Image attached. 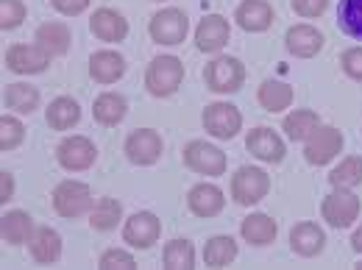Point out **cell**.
Masks as SVG:
<instances>
[{
    "label": "cell",
    "instance_id": "cell-1",
    "mask_svg": "<svg viewBox=\"0 0 362 270\" xmlns=\"http://www.w3.org/2000/svg\"><path fill=\"white\" fill-rule=\"evenodd\" d=\"M181 81H184V64L176 56H156L145 73V87L156 98L173 95L181 87Z\"/></svg>",
    "mask_w": 362,
    "mask_h": 270
},
{
    "label": "cell",
    "instance_id": "cell-2",
    "mask_svg": "<svg viewBox=\"0 0 362 270\" xmlns=\"http://www.w3.org/2000/svg\"><path fill=\"white\" fill-rule=\"evenodd\" d=\"M204 81L212 92H237L245 81V67L234 56H218L215 61L206 64Z\"/></svg>",
    "mask_w": 362,
    "mask_h": 270
},
{
    "label": "cell",
    "instance_id": "cell-3",
    "mask_svg": "<svg viewBox=\"0 0 362 270\" xmlns=\"http://www.w3.org/2000/svg\"><path fill=\"white\" fill-rule=\"evenodd\" d=\"M268 189H271V179L259 168H240L231 179V198L243 206L259 204L268 195Z\"/></svg>",
    "mask_w": 362,
    "mask_h": 270
},
{
    "label": "cell",
    "instance_id": "cell-4",
    "mask_svg": "<svg viewBox=\"0 0 362 270\" xmlns=\"http://www.w3.org/2000/svg\"><path fill=\"white\" fill-rule=\"evenodd\" d=\"M184 165L201 176H223L226 173V153L209 142H189L184 148Z\"/></svg>",
    "mask_w": 362,
    "mask_h": 270
},
{
    "label": "cell",
    "instance_id": "cell-5",
    "mask_svg": "<svg viewBox=\"0 0 362 270\" xmlns=\"http://www.w3.org/2000/svg\"><path fill=\"white\" fill-rule=\"evenodd\" d=\"M326 223H332L334 228H346L357 221L360 215V198L351 192V189H337L332 195L323 198V206H320Z\"/></svg>",
    "mask_w": 362,
    "mask_h": 270
},
{
    "label": "cell",
    "instance_id": "cell-6",
    "mask_svg": "<svg viewBox=\"0 0 362 270\" xmlns=\"http://www.w3.org/2000/svg\"><path fill=\"white\" fill-rule=\"evenodd\" d=\"M92 195L90 187L81 184V181H62L56 189H53V206L62 218H78L90 209Z\"/></svg>",
    "mask_w": 362,
    "mask_h": 270
},
{
    "label": "cell",
    "instance_id": "cell-7",
    "mask_svg": "<svg viewBox=\"0 0 362 270\" xmlns=\"http://www.w3.org/2000/svg\"><path fill=\"white\" fill-rule=\"evenodd\" d=\"M343 148V134L334 126H317L313 134L307 136L304 156L310 165H326L332 162Z\"/></svg>",
    "mask_w": 362,
    "mask_h": 270
},
{
    "label": "cell",
    "instance_id": "cell-8",
    "mask_svg": "<svg viewBox=\"0 0 362 270\" xmlns=\"http://www.w3.org/2000/svg\"><path fill=\"white\" fill-rule=\"evenodd\" d=\"M151 37L159 45H181L187 37V14L181 8H162L151 20Z\"/></svg>",
    "mask_w": 362,
    "mask_h": 270
},
{
    "label": "cell",
    "instance_id": "cell-9",
    "mask_svg": "<svg viewBox=\"0 0 362 270\" xmlns=\"http://www.w3.org/2000/svg\"><path fill=\"white\" fill-rule=\"evenodd\" d=\"M204 126H206L209 134L218 136V139H231L243 126V115L231 103H212L204 112Z\"/></svg>",
    "mask_w": 362,
    "mask_h": 270
},
{
    "label": "cell",
    "instance_id": "cell-10",
    "mask_svg": "<svg viewBox=\"0 0 362 270\" xmlns=\"http://www.w3.org/2000/svg\"><path fill=\"white\" fill-rule=\"evenodd\" d=\"M56 156H59V165L64 170H87V168H92L98 153H95V145L87 136H67L59 145Z\"/></svg>",
    "mask_w": 362,
    "mask_h": 270
},
{
    "label": "cell",
    "instance_id": "cell-11",
    "mask_svg": "<svg viewBox=\"0 0 362 270\" xmlns=\"http://www.w3.org/2000/svg\"><path fill=\"white\" fill-rule=\"evenodd\" d=\"M126 153L134 165H153L162 156V136L153 129H136L126 139Z\"/></svg>",
    "mask_w": 362,
    "mask_h": 270
},
{
    "label": "cell",
    "instance_id": "cell-12",
    "mask_svg": "<svg viewBox=\"0 0 362 270\" xmlns=\"http://www.w3.org/2000/svg\"><path fill=\"white\" fill-rule=\"evenodd\" d=\"M50 61V53L42 45H11L6 50V64L14 73H42Z\"/></svg>",
    "mask_w": 362,
    "mask_h": 270
},
{
    "label": "cell",
    "instance_id": "cell-13",
    "mask_svg": "<svg viewBox=\"0 0 362 270\" xmlns=\"http://www.w3.org/2000/svg\"><path fill=\"white\" fill-rule=\"evenodd\" d=\"M159 234H162V223L151 212H136V215H132L126 228H123L126 242L134 245V248H151L159 240Z\"/></svg>",
    "mask_w": 362,
    "mask_h": 270
},
{
    "label": "cell",
    "instance_id": "cell-14",
    "mask_svg": "<svg viewBox=\"0 0 362 270\" xmlns=\"http://www.w3.org/2000/svg\"><path fill=\"white\" fill-rule=\"evenodd\" d=\"M245 148H248L257 159H262V162L279 165V162L284 159V142L279 139V134H276L273 129H265V126L251 129V134L245 139Z\"/></svg>",
    "mask_w": 362,
    "mask_h": 270
},
{
    "label": "cell",
    "instance_id": "cell-15",
    "mask_svg": "<svg viewBox=\"0 0 362 270\" xmlns=\"http://www.w3.org/2000/svg\"><path fill=\"white\" fill-rule=\"evenodd\" d=\"M92 34L103 42H123L129 34V23L123 14H117L115 8H98L90 20Z\"/></svg>",
    "mask_w": 362,
    "mask_h": 270
},
{
    "label": "cell",
    "instance_id": "cell-16",
    "mask_svg": "<svg viewBox=\"0 0 362 270\" xmlns=\"http://www.w3.org/2000/svg\"><path fill=\"white\" fill-rule=\"evenodd\" d=\"M231 31H228V23L221 14H206L195 31V45L204 53H215L228 42Z\"/></svg>",
    "mask_w": 362,
    "mask_h": 270
},
{
    "label": "cell",
    "instance_id": "cell-17",
    "mask_svg": "<svg viewBox=\"0 0 362 270\" xmlns=\"http://www.w3.org/2000/svg\"><path fill=\"white\" fill-rule=\"evenodd\" d=\"M187 204H189V209L198 218H215V215L223 212L226 201H223L221 187H215V184H195L189 189V195H187Z\"/></svg>",
    "mask_w": 362,
    "mask_h": 270
},
{
    "label": "cell",
    "instance_id": "cell-18",
    "mask_svg": "<svg viewBox=\"0 0 362 270\" xmlns=\"http://www.w3.org/2000/svg\"><path fill=\"white\" fill-rule=\"evenodd\" d=\"M126 73V59L115 50H98L90 59V76L98 84H115Z\"/></svg>",
    "mask_w": 362,
    "mask_h": 270
},
{
    "label": "cell",
    "instance_id": "cell-19",
    "mask_svg": "<svg viewBox=\"0 0 362 270\" xmlns=\"http://www.w3.org/2000/svg\"><path fill=\"white\" fill-rule=\"evenodd\" d=\"M234 17L245 31H265L273 23V8L265 0H243Z\"/></svg>",
    "mask_w": 362,
    "mask_h": 270
},
{
    "label": "cell",
    "instance_id": "cell-20",
    "mask_svg": "<svg viewBox=\"0 0 362 270\" xmlns=\"http://www.w3.org/2000/svg\"><path fill=\"white\" fill-rule=\"evenodd\" d=\"M284 42H287L290 53H296L301 59H310V56H315L317 50L323 47V34L317 28H313V25H293L287 31Z\"/></svg>",
    "mask_w": 362,
    "mask_h": 270
},
{
    "label": "cell",
    "instance_id": "cell-21",
    "mask_svg": "<svg viewBox=\"0 0 362 270\" xmlns=\"http://www.w3.org/2000/svg\"><path fill=\"white\" fill-rule=\"evenodd\" d=\"M323 242H326V237H323V231L315 223H296L293 231H290V245L301 257H315V254H320L323 251Z\"/></svg>",
    "mask_w": 362,
    "mask_h": 270
},
{
    "label": "cell",
    "instance_id": "cell-22",
    "mask_svg": "<svg viewBox=\"0 0 362 270\" xmlns=\"http://www.w3.org/2000/svg\"><path fill=\"white\" fill-rule=\"evenodd\" d=\"M28 245H31V257H34L37 262H42V265L56 262L59 254H62V237H59L53 228H37V231L31 234Z\"/></svg>",
    "mask_w": 362,
    "mask_h": 270
},
{
    "label": "cell",
    "instance_id": "cell-23",
    "mask_svg": "<svg viewBox=\"0 0 362 270\" xmlns=\"http://www.w3.org/2000/svg\"><path fill=\"white\" fill-rule=\"evenodd\" d=\"M92 115L100 126H117L123 117H126V98L117 95V92H103L95 106H92Z\"/></svg>",
    "mask_w": 362,
    "mask_h": 270
},
{
    "label": "cell",
    "instance_id": "cell-24",
    "mask_svg": "<svg viewBox=\"0 0 362 270\" xmlns=\"http://www.w3.org/2000/svg\"><path fill=\"white\" fill-rule=\"evenodd\" d=\"M81 120V109L73 98H56L47 106V126L56 131H67Z\"/></svg>",
    "mask_w": 362,
    "mask_h": 270
},
{
    "label": "cell",
    "instance_id": "cell-25",
    "mask_svg": "<svg viewBox=\"0 0 362 270\" xmlns=\"http://www.w3.org/2000/svg\"><path fill=\"white\" fill-rule=\"evenodd\" d=\"M34 223H31V218L25 215V212H6L3 215V221H0V231H3V240L8 242V245H23L25 240H31V231Z\"/></svg>",
    "mask_w": 362,
    "mask_h": 270
},
{
    "label": "cell",
    "instance_id": "cell-26",
    "mask_svg": "<svg viewBox=\"0 0 362 270\" xmlns=\"http://www.w3.org/2000/svg\"><path fill=\"white\" fill-rule=\"evenodd\" d=\"M37 45H42L50 56H62L70 47V28L64 23H45L37 31Z\"/></svg>",
    "mask_w": 362,
    "mask_h": 270
},
{
    "label": "cell",
    "instance_id": "cell-27",
    "mask_svg": "<svg viewBox=\"0 0 362 270\" xmlns=\"http://www.w3.org/2000/svg\"><path fill=\"white\" fill-rule=\"evenodd\" d=\"M243 240L251 245H268L276 240V223L268 215H251L243 221Z\"/></svg>",
    "mask_w": 362,
    "mask_h": 270
},
{
    "label": "cell",
    "instance_id": "cell-28",
    "mask_svg": "<svg viewBox=\"0 0 362 270\" xmlns=\"http://www.w3.org/2000/svg\"><path fill=\"white\" fill-rule=\"evenodd\" d=\"M317 126H320V120H317L315 112H310V109H298V112H290L284 117V131H287V136L293 142L296 139H307Z\"/></svg>",
    "mask_w": 362,
    "mask_h": 270
},
{
    "label": "cell",
    "instance_id": "cell-29",
    "mask_svg": "<svg viewBox=\"0 0 362 270\" xmlns=\"http://www.w3.org/2000/svg\"><path fill=\"white\" fill-rule=\"evenodd\" d=\"M234 257H237V245L231 237H212L204 248V262L209 268H223Z\"/></svg>",
    "mask_w": 362,
    "mask_h": 270
},
{
    "label": "cell",
    "instance_id": "cell-30",
    "mask_svg": "<svg viewBox=\"0 0 362 270\" xmlns=\"http://www.w3.org/2000/svg\"><path fill=\"white\" fill-rule=\"evenodd\" d=\"M259 103L268 109V112H281L293 103V87L281 84V81H265L259 87Z\"/></svg>",
    "mask_w": 362,
    "mask_h": 270
},
{
    "label": "cell",
    "instance_id": "cell-31",
    "mask_svg": "<svg viewBox=\"0 0 362 270\" xmlns=\"http://www.w3.org/2000/svg\"><path fill=\"white\" fill-rule=\"evenodd\" d=\"M120 215H123V206H120L115 198H100V201L95 204V209H92L90 223H92V228H98V231H112L115 225L120 223Z\"/></svg>",
    "mask_w": 362,
    "mask_h": 270
},
{
    "label": "cell",
    "instance_id": "cell-32",
    "mask_svg": "<svg viewBox=\"0 0 362 270\" xmlns=\"http://www.w3.org/2000/svg\"><path fill=\"white\" fill-rule=\"evenodd\" d=\"M329 181H332V187H337V189H351V187L362 184V159L360 156H349V159H343L340 168L332 170Z\"/></svg>",
    "mask_w": 362,
    "mask_h": 270
},
{
    "label": "cell",
    "instance_id": "cell-33",
    "mask_svg": "<svg viewBox=\"0 0 362 270\" xmlns=\"http://www.w3.org/2000/svg\"><path fill=\"white\" fill-rule=\"evenodd\" d=\"M3 98H6V106L14 112H34L40 103V92L28 84H8Z\"/></svg>",
    "mask_w": 362,
    "mask_h": 270
},
{
    "label": "cell",
    "instance_id": "cell-34",
    "mask_svg": "<svg viewBox=\"0 0 362 270\" xmlns=\"http://www.w3.org/2000/svg\"><path fill=\"white\" fill-rule=\"evenodd\" d=\"M337 23L351 40L362 42V0H343L337 11Z\"/></svg>",
    "mask_w": 362,
    "mask_h": 270
},
{
    "label": "cell",
    "instance_id": "cell-35",
    "mask_svg": "<svg viewBox=\"0 0 362 270\" xmlns=\"http://www.w3.org/2000/svg\"><path fill=\"white\" fill-rule=\"evenodd\" d=\"M192 265H195V251L187 240H170L165 245V268L189 270Z\"/></svg>",
    "mask_w": 362,
    "mask_h": 270
},
{
    "label": "cell",
    "instance_id": "cell-36",
    "mask_svg": "<svg viewBox=\"0 0 362 270\" xmlns=\"http://www.w3.org/2000/svg\"><path fill=\"white\" fill-rule=\"evenodd\" d=\"M23 123L17 120V117H11V115H3L0 117V151H11V148H17L20 142H23Z\"/></svg>",
    "mask_w": 362,
    "mask_h": 270
},
{
    "label": "cell",
    "instance_id": "cell-37",
    "mask_svg": "<svg viewBox=\"0 0 362 270\" xmlns=\"http://www.w3.org/2000/svg\"><path fill=\"white\" fill-rule=\"evenodd\" d=\"M23 17H25L23 0H0V25H3V31L17 28L23 23Z\"/></svg>",
    "mask_w": 362,
    "mask_h": 270
},
{
    "label": "cell",
    "instance_id": "cell-38",
    "mask_svg": "<svg viewBox=\"0 0 362 270\" xmlns=\"http://www.w3.org/2000/svg\"><path fill=\"white\" fill-rule=\"evenodd\" d=\"M100 268L103 270H115V268L132 270V268H136V262L129 251H117V248H112V251H106V254L100 257Z\"/></svg>",
    "mask_w": 362,
    "mask_h": 270
},
{
    "label": "cell",
    "instance_id": "cell-39",
    "mask_svg": "<svg viewBox=\"0 0 362 270\" xmlns=\"http://www.w3.org/2000/svg\"><path fill=\"white\" fill-rule=\"evenodd\" d=\"M343 70L354 81H362V47H351V50L343 53Z\"/></svg>",
    "mask_w": 362,
    "mask_h": 270
},
{
    "label": "cell",
    "instance_id": "cell-40",
    "mask_svg": "<svg viewBox=\"0 0 362 270\" xmlns=\"http://www.w3.org/2000/svg\"><path fill=\"white\" fill-rule=\"evenodd\" d=\"M329 6V0H293V11L301 17H317L323 14Z\"/></svg>",
    "mask_w": 362,
    "mask_h": 270
},
{
    "label": "cell",
    "instance_id": "cell-41",
    "mask_svg": "<svg viewBox=\"0 0 362 270\" xmlns=\"http://www.w3.org/2000/svg\"><path fill=\"white\" fill-rule=\"evenodd\" d=\"M50 3H53V8H56V11H62V14H70V17L81 14V11L90 6V0H50Z\"/></svg>",
    "mask_w": 362,
    "mask_h": 270
},
{
    "label": "cell",
    "instance_id": "cell-42",
    "mask_svg": "<svg viewBox=\"0 0 362 270\" xmlns=\"http://www.w3.org/2000/svg\"><path fill=\"white\" fill-rule=\"evenodd\" d=\"M11 189H14V187H11V176L3 170V173H0V201H8V198H11Z\"/></svg>",
    "mask_w": 362,
    "mask_h": 270
},
{
    "label": "cell",
    "instance_id": "cell-43",
    "mask_svg": "<svg viewBox=\"0 0 362 270\" xmlns=\"http://www.w3.org/2000/svg\"><path fill=\"white\" fill-rule=\"evenodd\" d=\"M351 245H354V251H360L362 254V225L354 231V237H351Z\"/></svg>",
    "mask_w": 362,
    "mask_h": 270
},
{
    "label": "cell",
    "instance_id": "cell-44",
    "mask_svg": "<svg viewBox=\"0 0 362 270\" xmlns=\"http://www.w3.org/2000/svg\"><path fill=\"white\" fill-rule=\"evenodd\" d=\"M360 270H362V262H360Z\"/></svg>",
    "mask_w": 362,
    "mask_h": 270
}]
</instances>
